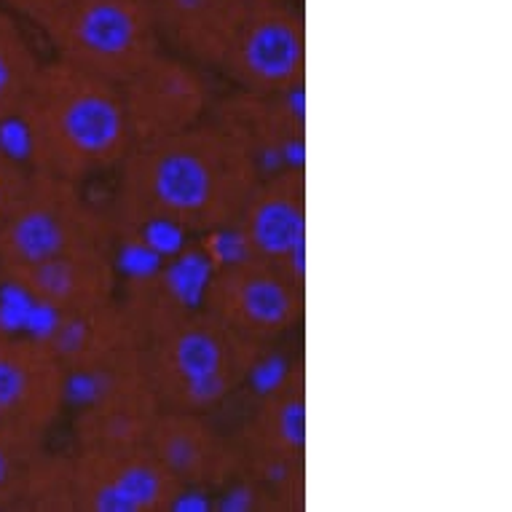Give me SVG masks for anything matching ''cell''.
<instances>
[{
  "mask_svg": "<svg viewBox=\"0 0 512 512\" xmlns=\"http://www.w3.org/2000/svg\"><path fill=\"white\" fill-rule=\"evenodd\" d=\"M145 443L183 491L220 488L242 475L239 448L228 443L204 413L161 408Z\"/></svg>",
  "mask_w": 512,
  "mask_h": 512,
  "instance_id": "obj_14",
  "label": "cell"
},
{
  "mask_svg": "<svg viewBox=\"0 0 512 512\" xmlns=\"http://www.w3.org/2000/svg\"><path fill=\"white\" fill-rule=\"evenodd\" d=\"M204 309L247 344L263 349L301 322L303 290L277 263L242 255L212 271Z\"/></svg>",
  "mask_w": 512,
  "mask_h": 512,
  "instance_id": "obj_6",
  "label": "cell"
},
{
  "mask_svg": "<svg viewBox=\"0 0 512 512\" xmlns=\"http://www.w3.org/2000/svg\"><path fill=\"white\" fill-rule=\"evenodd\" d=\"M68 405L78 445H137L148 440L161 403L140 352L92 370L68 373Z\"/></svg>",
  "mask_w": 512,
  "mask_h": 512,
  "instance_id": "obj_7",
  "label": "cell"
},
{
  "mask_svg": "<svg viewBox=\"0 0 512 512\" xmlns=\"http://www.w3.org/2000/svg\"><path fill=\"white\" fill-rule=\"evenodd\" d=\"M68 408V373L38 336L0 333V424L46 437Z\"/></svg>",
  "mask_w": 512,
  "mask_h": 512,
  "instance_id": "obj_11",
  "label": "cell"
},
{
  "mask_svg": "<svg viewBox=\"0 0 512 512\" xmlns=\"http://www.w3.org/2000/svg\"><path fill=\"white\" fill-rule=\"evenodd\" d=\"M70 470L76 512H167L183 491L148 443L78 445Z\"/></svg>",
  "mask_w": 512,
  "mask_h": 512,
  "instance_id": "obj_9",
  "label": "cell"
},
{
  "mask_svg": "<svg viewBox=\"0 0 512 512\" xmlns=\"http://www.w3.org/2000/svg\"><path fill=\"white\" fill-rule=\"evenodd\" d=\"M41 68L25 27L0 6V126L11 124Z\"/></svg>",
  "mask_w": 512,
  "mask_h": 512,
  "instance_id": "obj_18",
  "label": "cell"
},
{
  "mask_svg": "<svg viewBox=\"0 0 512 512\" xmlns=\"http://www.w3.org/2000/svg\"><path fill=\"white\" fill-rule=\"evenodd\" d=\"M41 451L43 437L0 424V510L22 507L27 475Z\"/></svg>",
  "mask_w": 512,
  "mask_h": 512,
  "instance_id": "obj_19",
  "label": "cell"
},
{
  "mask_svg": "<svg viewBox=\"0 0 512 512\" xmlns=\"http://www.w3.org/2000/svg\"><path fill=\"white\" fill-rule=\"evenodd\" d=\"M164 49L218 68L250 0H151Z\"/></svg>",
  "mask_w": 512,
  "mask_h": 512,
  "instance_id": "obj_16",
  "label": "cell"
},
{
  "mask_svg": "<svg viewBox=\"0 0 512 512\" xmlns=\"http://www.w3.org/2000/svg\"><path fill=\"white\" fill-rule=\"evenodd\" d=\"M126 309L140 330L145 376L161 408L212 411L242 387L261 360V346L247 344L204 306L135 298Z\"/></svg>",
  "mask_w": 512,
  "mask_h": 512,
  "instance_id": "obj_3",
  "label": "cell"
},
{
  "mask_svg": "<svg viewBox=\"0 0 512 512\" xmlns=\"http://www.w3.org/2000/svg\"><path fill=\"white\" fill-rule=\"evenodd\" d=\"M116 223L167 220L185 234L234 228L261 175L215 121L135 145L116 169Z\"/></svg>",
  "mask_w": 512,
  "mask_h": 512,
  "instance_id": "obj_1",
  "label": "cell"
},
{
  "mask_svg": "<svg viewBox=\"0 0 512 512\" xmlns=\"http://www.w3.org/2000/svg\"><path fill=\"white\" fill-rule=\"evenodd\" d=\"M9 279L19 293H25L30 301L41 303L46 309H54L57 314L92 309L113 301L116 295V252L113 247L76 252L62 261L19 271Z\"/></svg>",
  "mask_w": 512,
  "mask_h": 512,
  "instance_id": "obj_15",
  "label": "cell"
},
{
  "mask_svg": "<svg viewBox=\"0 0 512 512\" xmlns=\"http://www.w3.org/2000/svg\"><path fill=\"white\" fill-rule=\"evenodd\" d=\"M41 33L57 59L116 86L164 51L151 0H70Z\"/></svg>",
  "mask_w": 512,
  "mask_h": 512,
  "instance_id": "obj_5",
  "label": "cell"
},
{
  "mask_svg": "<svg viewBox=\"0 0 512 512\" xmlns=\"http://www.w3.org/2000/svg\"><path fill=\"white\" fill-rule=\"evenodd\" d=\"M0 333H3V311H0Z\"/></svg>",
  "mask_w": 512,
  "mask_h": 512,
  "instance_id": "obj_22",
  "label": "cell"
},
{
  "mask_svg": "<svg viewBox=\"0 0 512 512\" xmlns=\"http://www.w3.org/2000/svg\"><path fill=\"white\" fill-rule=\"evenodd\" d=\"M27 177H30V172L22 167V161L14 153H0V226H3V220L11 212L14 202L25 191Z\"/></svg>",
  "mask_w": 512,
  "mask_h": 512,
  "instance_id": "obj_20",
  "label": "cell"
},
{
  "mask_svg": "<svg viewBox=\"0 0 512 512\" xmlns=\"http://www.w3.org/2000/svg\"><path fill=\"white\" fill-rule=\"evenodd\" d=\"M244 252L277 263L301 282L303 236H306V180L303 169H282L261 177L236 220Z\"/></svg>",
  "mask_w": 512,
  "mask_h": 512,
  "instance_id": "obj_13",
  "label": "cell"
},
{
  "mask_svg": "<svg viewBox=\"0 0 512 512\" xmlns=\"http://www.w3.org/2000/svg\"><path fill=\"white\" fill-rule=\"evenodd\" d=\"M116 228L102 215L84 185L46 172H30L22 196L0 226V271H19L62 261L97 247H113Z\"/></svg>",
  "mask_w": 512,
  "mask_h": 512,
  "instance_id": "obj_4",
  "label": "cell"
},
{
  "mask_svg": "<svg viewBox=\"0 0 512 512\" xmlns=\"http://www.w3.org/2000/svg\"><path fill=\"white\" fill-rule=\"evenodd\" d=\"M306 448V381L293 370L266 389L242 429V464L287 462L303 467Z\"/></svg>",
  "mask_w": 512,
  "mask_h": 512,
  "instance_id": "obj_17",
  "label": "cell"
},
{
  "mask_svg": "<svg viewBox=\"0 0 512 512\" xmlns=\"http://www.w3.org/2000/svg\"><path fill=\"white\" fill-rule=\"evenodd\" d=\"M218 70L239 92H290L306 78V27L282 0H250Z\"/></svg>",
  "mask_w": 512,
  "mask_h": 512,
  "instance_id": "obj_8",
  "label": "cell"
},
{
  "mask_svg": "<svg viewBox=\"0 0 512 512\" xmlns=\"http://www.w3.org/2000/svg\"><path fill=\"white\" fill-rule=\"evenodd\" d=\"M118 89L135 145L185 132L204 121L212 108L207 70L167 49L145 62Z\"/></svg>",
  "mask_w": 512,
  "mask_h": 512,
  "instance_id": "obj_10",
  "label": "cell"
},
{
  "mask_svg": "<svg viewBox=\"0 0 512 512\" xmlns=\"http://www.w3.org/2000/svg\"><path fill=\"white\" fill-rule=\"evenodd\" d=\"M210 110V121L250 156L261 177L303 169V84L274 97L236 89Z\"/></svg>",
  "mask_w": 512,
  "mask_h": 512,
  "instance_id": "obj_12",
  "label": "cell"
},
{
  "mask_svg": "<svg viewBox=\"0 0 512 512\" xmlns=\"http://www.w3.org/2000/svg\"><path fill=\"white\" fill-rule=\"evenodd\" d=\"M33 172L86 185L110 175L135 148L116 84L62 59L41 62L17 118Z\"/></svg>",
  "mask_w": 512,
  "mask_h": 512,
  "instance_id": "obj_2",
  "label": "cell"
},
{
  "mask_svg": "<svg viewBox=\"0 0 512 512\" xmlns=\"http://www.w3.org/2000/svg\"><path fill=\"white\" fill-rule=\"evenodd\" d=\"M68 3L70 0H0V6L11 11L19 22H27L38 30H43V25L57 17Z\"/></svg>",
  "mask_w": 512,
  "mask_h": 512,
  "instance_id": "obj_21",
  "label": "cell"
}]
</instances>
